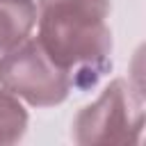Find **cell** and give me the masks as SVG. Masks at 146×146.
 Returning a JSON list of instances; mask_svg holds the SVG:
<instances>
[{
  "label": "cell",
  "mask_w": 146,
  "mask_h": 146,
  "mask_svg": "<svg viewBox=\"0 0 146 146\" xmlns=\"http://www.w3.org/2000/svg\"><path fill=\"white\" fill-rule=\"evenodd\" d=\"M112 0H39L36 39L73 87H94L112 68Z\"/></svg>",
  "instance_id": "obj_1"
},
{
  "label": "cell",
  "mask_w": 146,
  "mask_h": 146,
  "mask_svg": "<svg viewBox=\"0 0 146 146\" xmlns=\"http://www.w3.org/2000/svg\"><path fill=\"white\" fill-rule=\"evenodd\" d=\"M144 130L141 87L116 78L100 96L82 107L71 123V139L80 146L96 144H137Z\"/></svg>",
  "instance_id": "obj_2"
},
{
  "label": "cell",
  "mask_w": 146,
  "mask_h": 146,
  "mask_svg": "<svg viewBox=\"0 0 146 146\" xmlns=\"http://www.w3.org/2000/svg\"><path fill=\"white\" fill-rule=\"evenodd\" d=\"M0 87L32 107H55L71 94L68 73L46 52L39 39H25L0 57Z\"/></svg>",
  "instance_id": "obj_3"
},
{
  "label": "cell",
  "mask_w": 146,
  "mask_h": 146,
  "mask_svg": "<svg viewBox=\"0 0 146 146\" xmlns=\"http://www.w3.org/2000/svg\"><path fill=\"white\" fill-rule=\"evenodd\" d=\"M36 25L34 0H0V55L30 36Z\"/></svg>",
  "instance_id": "obj_4"
},
{
  "label": "cell",
  "mask_w": 146,
  "mask_h": 146,
  "mask_svg": "<svg viewBox=\"0 0 146 146\" xmlns=\"http://www.w3.org/2000/svg\"><path fill=\"white\" fill-rule=\"evenodd\" d=\"M27 130V110L16 96L0 87V146L16 144Z\"/></svg>",
  "instance_id": "obj_5"
}]
</instances>
